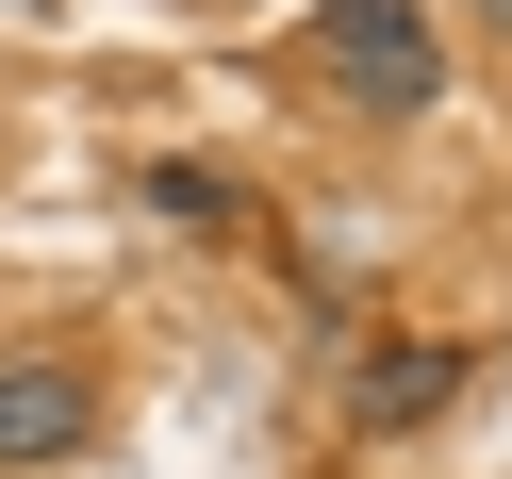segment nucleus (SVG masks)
<instances>
[{
	"mask_svg": "<svg viewBox=\"0 0 512 479\" xmlns=\"http://www.w3.org/2000/svg\"><path fill=\"white\" fill-rule=\"evenodd\" d=\"M83 446H100V364H83V347H17V364H0V463L50 479V463H83Z\"/></svg>",
	"mask_w": 512,
	"mask_h": 479,
	"instance_id": "nucleus-2",
	"label": "nucleus"
},
{
	"mask_svg": "<svg viewBox=\"0 0 512 479\" xmlns=\"http://www.w3.org/2000/svg\"><path fill=\"white\" fill-rule=\"evenodd\" d=\"M463 34H479V50H512V0H463Z\"/></svg>",
	"mask_w": 512,
	"mask_h": 479,
	"instance_id": "nucleus-5",
	"label": "nucleus"
},
{
	"mask_svg": "<svg viewBox=\"0 0 512 479\" xmlns=\"http://www.w3.org/2000/svg\"><path fill=\"white\" fill-rule=\"evenodd\" d=\"M298 67L331 83L347 116H430L446 100V17H430V0H314Z\"/></svg>",
	"mask_w": 512,
	"mask_h": 479,
	"instance_id": "nucleus-1",
	"label": "nucleus"
},
{
	"mask_svg": "<svg viewBox=\"0 0 512 479\" xmlns=\"http://www.w3.org/2000/svg\"><path fill=\"white\" fill-rule=\"evenodd\" d=\"M463 380H479V347H446V331H380L364 364H347V430H364V446H397V430H430Z\"/></svg>",
	"mask_w": 512,
	"mask_h": 479,
	"instance_id": "nucleus-3",
	"label": "nucleus"
},
{
	"mask_svg": "<svg viewBox=\"0 0 512 479\" xmlns=\"http://www.w3.org/2000/svg\"><path fill=\"white\" fill-rule=\"evenodd\" d=\"M149 215H182V232H232V166H199V149H166V166H149Z\"/></svg>",
	"mask_w": 512,
	"mask_h": 479,
	"instance_id": "nucleus-4",
	"label": "nucleus"
}]
</instances>
